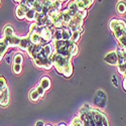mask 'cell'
Listing matches in <instances>:
<instances>
[{"label": "cell", "instance_id": "obj_1", "mask_svg": "<svg viewBox=\"0 0 126 126\" xmlns=\"http://www.w3.org/2000/svg\"><path fill=\"white\" fill-rule=\"evenodd\" d=\"M51 46L56 54H59L64 57L73 58L78 55L79 48L76 43L72 40H51Z\"/></svg>", "mask_w": 126, "mask_h": 126}, {"label": "cell", "instance_id": "obj_2", "mask_svg": "<svg viewBox=\"0 0 126 126\" xmlns=\"http://www.w3.org/2000/svg\"><path fill=\"white\" fill-rule=\"evenodd\" d=\"M52 62V65L56 68V70L64 75L66 78H70L73 75V64H72V58L64 57L59 54H56L54 51L50 57Z\"/></svg>", "mask_w": 126, "mask_h": 126}, {"label": "cell", "instance_id": "obj_3", "mask_svg": "<svg viewBox=\"0 0 126 126\" xmlns=\"http://www.w3.org/2000/svg\"><path fill=\"white\" fill-rule=\"evenodd\" d=\"M109 28L113 32L114 36L116 37V39H118L124 34V32L126 31V23L122 19L113 18L109 21Z\"/></svg>", "mask_w": 126, "mask_h": 126}, {"label": "cell", "instance_id": "obj_4", "mask_svg": "<svg viewBox=\"0 0 126 126\" xmlns=\"http://www.w3.org/2000/svg\"><path fill=\"white\" fill-rule=\"evenodd\" d=\"M9 91L7 88V82L3 76H0V106L7 107L9 104Z\"/></svg>", "mask_w": 126, "mask_h": 126}, {"label": "cell", "instance_id": "obj_5", "mask_svg": "<svg viewBox=\"0 0 126 126\" xmlns=\"http://www.w3.org/2000/svg\"><path fill=\"white\" fill-rule=\"evenodd\" d=\"M91 114H92V118L96 126H109L108 120L106 116H105V114L99 109L91 107Z\"/></svg>", "mask_w": 126, "mask_h": 126}, {"label": "cell", "instance_id": "obj_6", "mask_svg": "<svg viewBox=\"0 0 126 126\" xmlns=\"http://www.w3.org/2000/svg\"><path fill=\"white\" fill-rule=\"evenodd\" d=\"M52 2H54V0H35V2L32 5V8L37 13H43L45 15H47L48 9Z\"/></svg>", "mask_w": 126, "mask_h": 126}, {"label": "cell", "instance_id": "obj_7", "mask_svg": "<svg viewBox=\"0 0 126 126\" xmlns=\"http://www.w3.org/2000/svg\"><path fill=\"white\" fill-rule=\"evenodd\" d=\"M39 27V26H38ZM54 29L48 26H44L38 28V32L40 34V37L43 39V45L48 44L50 40H52V35H54Z\"/></svg>", "mask_w": 126, "mask_h": 126}, {"label": "cell", "instance_id": "obj_8", "mask_svg": "<svg viewBox=\"0 0 126 126\" xmlns=\"http://www.w3.org/2000/svg\"><path fill=\"white\" fill-rule=\"evenodd\" d=\"M33 64L35 67L39 68V69H44L47 71H49L52 68V62L50 59H47V58H35L34 60H32Z\"/></svg>", "mask_w": 126, "mask_h": 126}, {"label": "cell", "instance_id": "obj_9", "mask_svg": "<svg viewBox=\"0 0 126 126\" xmlns=\"http://www.w3.org/2000/svg\"><path fill=\"white\" fill-rule=\"evenodd\" d=\"M106 102H107V96L103 91L99 90L95 96V104H97L99 107L104 108L106 106Z\"/></svg>", "mask_w": 126, "mask_h": 126}, {"label": "cell", "instance_id": "obj_10", "mask_svg": "<svg viewBox=\"0 0 126 126\" xmlns=\"http://www.w3.org/2000/svg\"><path fill=\"white\" fill-rule=\"evenodd\" d=\"M104 61L111 66H117L118 65V56H117L116 50H112V51L108 52V54L105 56Z\"/></svg>", "mask_w": 126, "mask_h": 126}, {"label": "cell", "instance_id": "obj_11", "mask_svg": "<svg viewBox=\"0 0 126 126\" xmlns=\"http://www.w3.org/2000/svg\"><path fill=\"white\" fill-rule=\"evenodd\" d=\"M62 15H63V28H69L73 16L71 15L70 11L67 8L62 10Z\"/></svg>", "mask_w": 126, "mask_h": 126}, {"label": "cell", "instance_id": "obj_12", "mask_svg": "<svg viewBox=\"0 0 126 126\" xmlns=\"http://www.w3.org/2000/svg\"><path fill=\"white\" fill-rule=\"evenodd\" d=\"M3 37H4V36H3ZM5 38H6V40L8 41L9 47H18L21 36H18V35H16V34L14 33V34L10 35V36H7V37H5Z\"/></svg>", "mask_w": 126, "mask_h": 126}, {"label": "cell", "instance_id": "obj_13", "mask_svg": "<svg viewBox=\"0 0 126 126\" xmlns=\"http://www.w3.org/2000/svg\"><path fill=\"white\" fill-rule=\"evenodd\" d=\"M80 10H87L94 3V0H75Z\"/></svg>", "mask_w": 126, "mask_h": 126}, {"label": "cell", "instance_id": "obj_14", "mask_svg": "<svg viewBox=\"0 0 126 126\" xmlns=\"http://www.w3.org/2000/svg\"><path fill=\"white\" fill-rule=\"evenodd\" d=\"M30 44H31V43H30V40H29V38H28L27 35H25V36H21V38H20L19 46H18V48H20L21 50L26 51V49H27V47H29Z\"/></svg>", "mask_w": 126, "mask_h": 126}, {"label": "cell", "instance_id": "obj_15", "mask_svg": "<svg viewBox=\"0 0 126 126\" xmlns=\"http://www.w3.org/2000/svg\"><path fill=\"white\" fill-rule=\"evenodd\" d=\"M67 9L70 11V13H71L72 16H74L75 14H77L79 12V10H80L79 7H78V5H77V3L75 2V0H73V1H71V2L68 3Z\"/></svg>", "mask_w": 126, "mask_h": 126}, {"label": "cell", "instance_id": "obj_16", "mask_svg": "<svg viewBox=\"0 0 126 126\" xmlns=\"http://www.w3.org/2000/svg\"><path fill=\"white\" fill-rule=\"evenodd\" d=\"M38 85L43 87L46 91L49 90L50 88V80L47 76H44V77H41L40 80H39V83H38Z\"/></svg>", "mask_w": 126, "mask_h": 126}, {"label": "cell", "instance_id": "obj_17", "mask_svg": "<svg viewBox=\"0 0 126 126\" xmlns=\"http://www.w3.org/2000/svg\"><path fill=\"white\" fill-rule=\"evenodd\" d=\"M8 47H9V44H8V41L6 40V38L5 37H1L0 38V54L4 56L6 54Z\"/></svg>", "mask_w": 126, "mask_h": 126}, {"label": "cell", "instance_id": "obj_18", "mask_svg": "<svg viewBox=\"0 0 126 126\" xmlns=\"http://www.w3.org/2000/svg\"><path fill=\"white\" fill-rule=\"evenodd\" d=\"M35 15H36V11L31 7L27 10V12L25 13V19L27 21H34L35 20Z\"/></svg>", "mask_w": 126, "mask_h": 126}, {"label": "cell", "instance_id": "obj_19", "mask_svg": "<svg viewBox=\"0 0 126 126\" xmlns=\"http://www.w3.org/2000/svg\"><path fill=\"white\" fill-rule=\"evenodd\" d=\"M29 99H30V101H32V102H36V101H38L39 100V98H40V95L38 94V92H37V90H36V88H33V89H31L30 90V92H29Z\"/></svg>", "mask_w": 126, "mask_h": 126}, {"label": "cell", "instance_id": "obj_20", "mask_svg": "<svg viewBox=\"0 0 126 126\" xmlns=\"http://www.w3.org/2000/svg\"><path fill=\"white\" fill-rule=\"evenodd\" d=\"M73 31L69 28H62V39L63 40H71Z\"/></svg>", "mask_w": 126, "mask_h": 126}, {"label": "cell", "instance_id": "obj_21", "mask_svg": "<svg viewBox=\"0 0 126 126\" xmlns=\"http://www.w3.org/2000/svg\"><path fill=\"white\" fill-rule=\"evenodd\" d=\"M25 13H26V12L23 11V10L17 5V7H16V9H15V16H16V18L19 19V20L24 19V18H25Z\"/></svg>", "mask_w": 126, "mask_h": 126}, {"label": "cell", "instance_id": "obj_22", "mask_svg": "<svg viewBox=\"0 0 126 126\" xmlns=\"http://www.w3.org/2000/svg\"><path fill=\"white\" fill-rule=\"evenodd\" d=\"M116 11L119 14H124L126 12V4L123 1H119L116 5Z\"/></svg>", "mask_w": 126, "mask_h": 126}, {"label": "cell", "instance_id": "obj_23", "mask_svg": "<svg viewBox=\"0 0 126 126\" xmlns=\"http://www.w3.org/2000/svg\"><path fill=\"white\" fill-rule=\"evenodd\" d=\"M14 33H15V32H14L12 26H10V25L4 26V28H3V36H4V37L10 36V35H12V34H14Z\"/></svg>", "mask_w": 126, "mask_h": 126}, {"label": "cell", "instance_id": "obj_24", "mask_svg": "<svg viewBox=\"0 0 126 126\" xmlns=\"http://www.w3.org/2000/svg\"><path fill=\"white\" fill-rule=\"evenodd\" d=\"M23 62V56L20 52H16L13 56V64H17V65H22Z\"/></svg>", "mask_w": 126, "mask_h": 126}, {"label": "cell", "instance_id": "obj_25", "mask_svg": "<svg viewBox=\"0 0 126 126\" xmlns=\"http://www.w3.org/2000/svg\"><path fill=\"white\" fill-rule=\"evenodd\" d=\"M69 126H84V125H83V122H82L81 118L79 117V115H78V116L73 118V120L71 121Z\"/></svg>", "mask_w": 126, "mask_h": 126}, {"label": "cell", "instance_id": "obj_26", "mask_svg": "<svg viewBox=\"0 0 126 126\" xmlns=\"http://www.w3.org/2000/svg\"><path fill=\"white\" fill-rule=\"evenodd\" d=\"M12 72L15 75H19L21 74L22 72V65H17V64H13L12 65Z\"/></svg>", "mask_w": 126, "mask_h": 126}, {"label": "cell", "instance_id": "obj_27", "mask_svg": "<svg viewBox=\"0 0 126 126\" xmlns=\"http://www.w3.org/2000/svg\"><path fill=\"white\" fill-rule=\"evenodd\" d=\"M117 40H118V44H119V47H122V48L126 47V31L124 32V34L120 38H118Z\"/></svg>", "mask_w": 126, "mask_h": 126}, {"label": "cell", "instance_id": "obj_28", "mask_svg": "<svg viewBox=\"0 0 126 126\" xmlns=\"http://www.w3.org/2000/svg\"><path fill=\"white\" fill-rule=\"evenodd\" d=\"M81 31H73V33H72V37H71V40L72 41H74V43H77V41H79L80 37H81Z\"/></svg>", "mask_w": 126, "mask_h": 126}, {"label": "cell", "instance_id": "obj_29", "mask_svg": "<svg viewBox=\"0 0 126 126\" xmlns=\"http://www.w3.org/2000/svg\"><path fill=\"white\" fill-rule=\"evenodd\" d=\"M54 40H61L62 39V29H55L54 35H52Z\"/></svg>", "mask_w": 126, "mask_h": 126}, {"label": "cell", "instance_id": "obj_30", "mask_svg": "<svg viewBox=\"0 0 126 126\" xmlns=\"http://www.w3.org/2000/svg\"><path fill=\"white\" fill-rule=\"evenodd\" d=\"M62 4L63 3L61 1H59V0H54V2L50 5V7L56 10H62Z\"/></svg>", "mask_w": 126, "mask_h": 126}, {"label": "cell", "instance_id": "obj_31", "mask_svg": "<svg viewBox=\"0 0 126 126\" xmlns=\"http://www.w3.org/2000/svg\"><path fill=\"white\" fill-rule=\"evenodd\" d=\"M35 88H36L38 94L40 95V98H41V97H44V96H45V94H46V90H45L43 87H41V86H39V85H37Z\"/></svg>", "mask_w": 126, "mask_h": 126}, {"label": "cell", "instance_id": "obj_32", "mask_svg": "<svg viewBox=\"0 0 126 126\" xmlns=\"http://www.w3.org/2000/svg\"><path fill=\"white\" fill-rule=\"evenodd\" d=\"M26 2H27V5H28L29 7H32L33 3L35 2V0H26Z\"/></svg>", "mask_w": 126, "mask_h": 126}, {"label": "cell", "instance_id": "obj_33", "mask_svg": "<svg viewBox=\"0 0 126 126\" xmlns=\"http://www.w3.org/2000/svg\"><path fill=\"white\" fill-rule=\"evenodd\" d=\"M34 126H45V123L43 121H37Z\"/></svg>", "mask_w": 126, "mask_h": 126}, {"label": "cell", "instance_id": "obj_34", "mask_svg": "<svg viewBox=\"0 0 126 126\" xmlns=\"http://www.w3.org/2000/svg\"><path fill=\"white\" fill-rule=\"evenodd\" d=\"M113 83H114V85H115V87H118V84H117V82H116V79H115V76L113 77Z\"/></svg>", "mask_w": 126, "mask_h": 126}, {"label": "cell", "instance_id": "obj_35", "mask_svg": "<svg viewBox=\"0 0 126 126\" xmlns=\"http://www.w3.org/2000/svg\"><path fill=\"white\" fill-rule=\"evenodd\" d=\"M14 1H15V2H17V3L19 4V3H21V1H22V0H14Z\"/></svg>", "mask_w": 126, "mask_h": 126}, {"label": "cell", "instance_id": "obj_36", "mask_svg": "<svg viewBox=\"0 0 126 126\" xmlns=\"http://www.w3.org/2000/svg\"><path fill=\"white\" fill-rule=\"evenodd\" d=\"M122 76H123V77H124V79L126 80V70H125V72H124V74H123Z\"/></svg>", "mask_w": 126, "mask_h": 126}, {"label": "cell", "instance_id": "obj_37", "mask_svg": "<svg viewBox=\"0 0 126 126\" xmlns=\"http://www.w3.org/2000/svg\"><path fill=\"white\" fill-rule=\"evenodd\" d=\"M3 57H4L3 55H1V54H0V62H1V61H2V59H3Z\"/></svg>", "mask_w": 126, "mask_h": 126}, {"label": "cell", "instance_id": "obj_38", "mask_svg": "<svg viewBox=\"0 0 126 126\" xmlns=\"http://www.w3.org/2000/svg\"><path fill=\"white\" fill-rule=\"evenodd\" d=\"M59 1H61V2H62V3H64V2H65V1H67V0H59Z\"/></svg>", "mask_w": 126, "mask_h": 126}, {"label": "cell", "instance_id": "obj_39", "mask_svg": "<svg viewBox=\"0 0 126 126\" xmlns=\"http://www.w3.org/2000/svg\"><path fill=\"white\" fill-rule=\"evenodd\" d=\"M45 126H52V125H49V124H47V125H45Z\"/></svg>", "mask_w": 126, "mask_h": 126}, {"label": "cell", "instance_id": "obj_40", "mask_svg": "<svg viewBox=\"0 0 126 126\" xmlns=\"http://www.w3.org/2000/svg\"><path fill=\"white\" fill-rule=\"evenodd\" d=\"M0 5H1V0H0Z\"/></svg>", "mask_w": 126, "mask_h": 126}]
</instances>
